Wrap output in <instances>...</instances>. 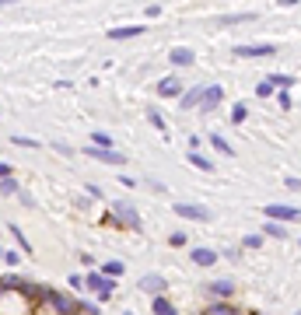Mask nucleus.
Here are the masks:
<instances>
[{
    "label": "nucleus",
    "mask_w": 301,
    "mask_h": 315,
    "mask_svg": "<svg viewBox=\"0 0 301 315\" xmlns=\"http://www.w3.org/2000/svg\"><path fill=\"white\" fill-rule=\"evenodd\" d=\"M11 144H18V147H39V140H32V137H11Z\"/></svg>",
    "instance_id": "c756f323"
},
{
    "label": "nucleus",
    "mask_w": 301,
    "mask_h": 315,
    "mask_svg": "<svg viewBox=\"0 0 301 315\" xmlns=\"http://www.w3.org/2000/svg\"><path fill=\"white\" fill-rule=\"evenodd\" d=\"M284 182H287V189H294V193H298V189H301V179H291V175H287Z\"/></svg>",
    "instance_id": "e433bc0d"
},
{
    "label": "nucleus",
    "mask_w": 301,
    "mask_h": 315,
    "mask_svg": "<svg viewBox=\"0 0 301 315\" xmlns=\"http://www.w3.org/2000/svg\"><path fill=\"white\" fill-rule=\"evenodd\" d=\"M263 231H266L270 238H287V228H284V224H277V221H266V224H263Z\"/></svg>",
    "instance_id": "b1692460"
},
{
    "label": "nucleus",
    "mask_w": 301,
    "mask_h": 315,
    "mask_svg": "<svg viewBox=\"0 0 301 315\" xmlns=\"http://www.w3.org/2000/svg\"><path fill=\"white\" fill-rule=\"evenodd\" d=\"M102 273H105L109 280H116V277L123 273V263H105V266H102Z\"/></svg>",
    "instance_id": "cd10ccee"
},
{
    "label": "nucleus",
    "mask_w": 301,
    "mask_h": 315,
    "mask_svg": "<svg viewBox=\"0 0 301 315\" xmlns=\"http://www.w3.org/2000/svg\"><path fill=\"white\" fill-rule=\"evenodd\" d=\"M88 196H95V200H102L105 193H102V186H95V182H88Z\"/></svg>",
    "instance_id": "473e14b6"
},
{
    "label": "nucleus",
    "mask_w": 301,
    "mask_h": 315,
    "mask_svg": "<svg viewBox=\"0 0 301 315\" xmlns=\"http://www.w3.org/2000/svg\"><path fill=\"white\" fill-rule=\"evenodd\" d=\"M147 116H150V126H154V130H161V133H165V130H168V126H165V116H161V112H158V109H150Z\"/></svg>",
    "instance_id": "c85d7f7f"
},
{
    "label": "nucleus",
    "mask_w": 301,
    "mask_h": 315,
    "mask_svg": "<svg viewBox=\"0 0 301 315\" xmlns=\"http://www.w3.org/2000/svg\"><path fill=\"white\" fill-rule=\"evenodd\" d=\"M228 119H231V123H245V119H249V105H245V102H235V109H231Z\"/></svg>",
    "instance_id": "412c9836"
},
{
    "label": "nucleus",
    "mask_w": 301,
    "mask_h": 315,
    "mask_svg": "<svg viewBox=\"0 0 301 315\" xmlns=\"http://www.w3.org/2000/svg\"><path fill=\"white\" fill-rule=\"evenodd\" d=\"M193 263L196 266H210V263H217V252L207 249V245H200V249H193Z\"/></svg>",
    "instance_id": "4468645a"
},
{
    "label": "nucleus",
    "mask_w": 301,
    "mask_h": 315,
    "mask_svg": "<svg viewBox=\"0 0 301 315\" xmlns=\"http://www.w3.org/2000/svg\"><path fill=\"white\" fill-rule=\"evenodd\" d=\"M277 102H280V109H291V95H287V91H280V98H277Z\"/></svg>",
    "instance_id": "c9c22d12"
},
{
    "label": "nucleus",
    "mask_w": 301,
    "mask_h": 315,
    "mask_svg": "<svg viewBox=\"0 0 301 315\" xmlns=\"http://www.w3.org/2000/svg\"><path fill=\"white\" fill-rule=\"evenodd\" d=\"M46 301H49L60 315H77V308H81V301H74V298L63 294V291H46Z\"/></svg>",
    "instance_id": "f03ea898"
},
{
    "label": "nucleus",
    "mask_w": 301,
    "mask_h": 315,
    "mask_svg": "<svg viewBox=\"0 0 301 315\" xmlns=\"http://www.w3.org/2000/svg\"><path fill=\"white\" fill-rule=\"evenodd\" d=\"M203 315H238V312H235L228 301H214V305H207V312Z\"/></svg>",
    "instance_id": "aec40b11"
},
{
    "label": "nucleus",
    "mask_w": 301,
    "mask_h": 315,
    "mask_svg": "<svg viewBox=\"0 0 301 315\" xmlns=\"http://www.w3.org/2000/svg\"><path fill=\"white\" fill-rule=\"evenodd\" d=\"M252 91H256V98H270V95H273V84L263 77L259 84H256V88H252Z\"/></svg>",
    "instance_id": "a878e982"
},
{
    "label": "nucleus",
    "mask_w": 301,
    "mask_h": 315,
    "mask_svg": "<svg viewBox=\"0 0 301 315\" xmlns=\"http://www.w3.org/2000/svg\"><path fill=\"white\" fill-rule=\"evenodd\" d=\"M0 179H11V165L7 161H0Z\"/></svg>",
    "instance_id": "4c0bfd02"
},
{
    "label": "nucleus",
    "mask_w": 301,
    "mask_h": 315,
    "mask_svg": "<svg viewBox=\"0 0 301 315\" xmlns=\"http://www.w3.org/2000/svg\"><path fill=\"white\" fill-rule=\"evenodd\" d=\"M11 235L18 238V245H21V249H25V252H32V245H28V238L21 235V228H11Z\"/></svg>",
    "instance_id": "2f4dec72"
},
{
    "label": "nucleus",
    "mask_w": 301,
    "mask_h": 315,
    "mask_svg": "<svg viewBox=\"0 0 301 315\" xmlns=\"http://www.w3.org/2000/svg\"><path fill=\"white\" fill-rule=\"evenodd\" d=\"M25 287V280L18 277V273H7V277H0V291H21Z\"/></svg>",
    "instance_id": "f3484780"
},
{
    "label": "nucleus",
    "mask_w": 301,
    "mask_h": 315,
    "mask_svg": "<svg viewBox=\"0 0 301 315\" xmlns=\"http://www.w3.org/2000/svg\"><path fill=\"white\" fill-rule=\"evenodd\" d=\"M266 217L270 221H301V207H284V203H270L266 207Z\"/></svg>",
    "instance_id": "39448f33"
},
{
    "label": "nucleus",
    "mask_w": 301,
    "mask_h": 315,
    "mask_svg": "<svg viewBox=\"0 0 301 315\" xmlns=\"http://www.w3.org/2000/svg\"><path fill=\"white\" fill-rule=\"evenodd\" d=\"M189 165H196L200 172H214V161H210V158H203L200 151H189Z\"/></svg>",
    "instance_id": "a211bd4d"
},
{
    "label": "nucleus",
    "mask_w": 301,
    "mask_h": 315,
    "mask_svg": "<svg viewBox=\"0 0 301 315\" xmlns=\"http://www.w3.org/2000/svg\"><path fill=\"white\" fill-rule=\"evenodd\" d=\"M277 46L270 42H259V46H235V56H273Z\"/></svg>",
    "instance_id": "9d476101"
},
{
    "label": "nucleus",
    "mask_w": 301,
    "mask_h": 315,
    "mask_svg": "<svg viewBox=\"0 0 301 315\" xmlns=\"http://www.w3.org/2000/svg\"><path fill=\"white\" fill-rule=\"evenodd\" d=\"M4 263H7V266H18L21 256H18V252H4Z\"/></svg>",
    "instance_id": "72a5a7b5"
},
{
    "label": "nucleus",
    "mask_w": 301,
    "mask_h": 315,
    "mask_svg": "<svg viewBox=\"0 0 301 315\" xmlns=\"http://www.w3.org/2000/svg\"><path fill=\"white\" fill-rule=\"evenodd\" d=\"M168 245H175V249H179V245H186V235H182V231H175V235L168 238Z\"/></svg>",
    "instance_id": "f704fd0d"
},
{
    "label": "nucleus",
    "mask_w": 301,
    "mask_h": 315,
    "mask_svg": "<svg viewBox=\"0 0 301 315\" xmlns=\"http://www.w3.org/2000/svg\"><path fill=\"white\" fill-rule=\"evenodd\" d=\"M140 32H144V25H123V28H112L109 39H112V42H123V39H137Z\"/></svg>",
    "instance_id": "ddd939ff"
},
{
    "label": "nucleus",
    "mask_w": 301,
    "mask_h": 315,
    "mask_svg": "<svg viewBox=\"0 0 301 315\" xmlns=\"http://www.w3.org/2000/svg\"><path fill=\"white\" fill-rule=\"evenodd\" d=\"M207 294L217 298V301H228V298H235V284L231 280H214V284H207Z\"/></svg>",
    "instance_id": "1a4fd4ad"
},
{
    "label": "nucleus",
    "mask_w": 301,
    "mask_h": 315,
    "mask_svg": "<svg viewBox=\"0 0 301 315\" xmlns=\"http://www.w3.org/2000/svg\"><path fill=\"white\" fill-rule=\"evenodd\" d=\"M150 312L154 315H175V308L168 305V298H154V301H150Z\"/></svg>",
    "instance_id": "6ab92c4d"
},
{
    "label": "nucleus",
    "mask_w": 301,
    "mask_h": 315,
    "mask_svg": "<svg viewBox=\"0 0 301 315\" xmlns=\"http://www.w3.org/2000/svg\"><path fill=\"white\" fill-rule=\"evenodd\" d=\"M221 98H224V88L221 84H210V88H203V98H200V116H210L217 105H221Z\"/></svg>",
    "instance_id": "7ed1b4c3"
},
{
    "label": "nucleus",
    "mask_w": 301,
    "mask_h": 315,
    "mask_svg": "<svg viewBox=\"0 0 301 315\" xmlns=\"http://www.w3.org/2000/svg\"><path fill=\"white\" fill-rule=\"evenodd\" d=\"M270 84H280V88H294V77H291V74H270Z\"/></svg>",
    "instance_id": "bb28decb"
},
{
    "label": "nucleus",
    "mask_w": 301,
    "mask_h": 315,
    "mask_svg": "<svg viewBox=\"0 0 301 315\" xmlns=\"http://www.w3.org/2000/svg\"><path fill=\"white\" fill-rule=\"evenodd\" d=\"M242 245H245V249H259V245H263V235H245Z\"/></svg>",
    "instance_id": "7c9ffc66"
},
{
    "label": "nucleus",
    "mask_w": 301,
    "mask_h": 315,
    "mask_svg": "<svg viewBox=\"0 0 301 315\" xmlns=\"http://www.w3.org/2000/svg\"><path fill=\"white\" fill-rule=\"evenodd\" d=\"M84 287H91V291H95V294H98V298L105 301V298H109V294L116 291V280H109L105 273H95V270H91V273L84 277Z\"/></svg>",
    "instance_id": "f257e3e1"
},
{
    "label": "nucleus",
    "mask_w": 301,
    "mask_h": 315,
    "mask_svg": "<svg viewBox=\"0 0 301 315\" xmlns=\"http://www.w3.org/2000/svg\"><path fill=\"white\" fill-rule=\"evenodd\" d=\"M84 154L88 158H95V161H105V165H123L126 161V154H119V151H102V147H84Z\"/></svg>",
    "instance_id": "0eeeda50"
},
{
    "label": "nucleus",
    "mask_w": 301,
    "mask_h": 315,
    "mask_svg": "<svg viewBox=\"0 0 301 315\" xmlns=\"http://www.w3.org/2000/svg\"><path fill=\"white\" fill-rule=\"evenodd\" d=\"M200 98H203V88H189V91H182L179 105L182 109H193V105H200Z\"/></svg>",
    "instance_id": "2eb2a0df"
},
{
    "label": "nucleus",
    "mask_w": 301,
    "mask_h": 315,
    "mask_svg": "<svg viewBox=\"0 0 301 315\" xmlns=\"http://www.w3.org/2000/svg\"><path fill=\"white\" fill-rule=\"evenodd\" d=\"M298 242H301V238H298Z\"/></svg>",
    "instance_id": "ea45409f"
},
{
    "label": "nucleus",
    "mask_w": 301,
    "mask_h": 315,
    "mask_svg": "<svg viewBox=\"0 0 301 315\" xmlns=\"http://www.w3.org/2000/svg\"><path fill=\"white\" fill-rule=\"evenodd\" d=\"M140 291L161 298V291H165V277H161V273H144V277H140Z\"/></svg>",
    "instance_id": "6e6552de"
},
{
    "label": "nucleus",
    "mask_w": 301,
    "mask_h": 315,
    "mask_svg": "<svg viewBox=\"0 0 301 315\" xmlns=\"http://www.w3.org/2000/svg\"><path fill=\"white\" fill-rule=\"evenodd\" d=\"M242 21H256V14L252 11H242V14H221L217 18V25H242Z\"/></svg>",
    "instance_id": "dca6fc26"
},
{
    "label": "nucleus",
    "mask_w": 301,
    "mask_h": 315,
    "mask_svg": "<svg viewBox=\"0 0 301 315\" xmlns=\"http://www.w3.org/2000/svg\"><path fill=\"white\" fill-rule=\"evenodd\" d=\"M175 214L186 217V221H210V210L200 207V203H175Z\"/></svg>",
    "instance_id": "423d86ee"
},
{
    "label": "nucleus",
    "mask_w": 301,
    "mask_h": 315,
    "mask_svg": "<svg viewBox=\"0 0 301 315\" xmlns=\"http://www.w3.org/2000/svg\"><path fill=\"white\" fill-rule=\"evenodd\" d=\"M158 95H161V98H182V84H179V77H165L161 84H158Z\"/></svg>",
    "instance_id": "f8f14e48"
},
{
    "label": "nucleus",
    "mask_w": 301,
    "mask_h": 315,
    "mask_svg": "<svg viewBox=\"0 0 301 315\" xmlns=\"http://www.w3.org/2000/svg\"><path fill=\"white\" fill-rule=\"evenodd\" d=\"M210 144H214V147H217V151H221V154H235V147H231V144H228L224 137H221V133H210Z\"/></svg>",
    "instance_id": "5701e85b"
},
{
    "label": "nucleus",
    "mask_w": 301,
    "mask_h": 315,
    "mask_svg": "<svg viewBox=\"0 0 301 315\" xmlns=\"http://www.w3.org/2000/svg\"><path fill=\"white\" fill-rule=\"evenodd\" d=\"M95 147H102V151H116V144H112V137H109L105 130H95Z\"/></svg>",
    "instance_id": "4be33fe9"
},
{
    "label": "nucleus",
    "mask_w": 301,
    "mask_h": 315,
    "mask_svg": "<svg viewBox=\"0 0 301 315\" xmlns=\"http://www.w3.org/2000/svg\"><path fill=\"white\" fill-rule=\"evenodd\" d=\"M123 315H133V312H123Z\"/></svg>",
    "instance_id": "58836bf2"
},
{
    "label": "nucleus",
    "mask_w": 301,
    "mask_h": 315,
    "mask_svg": "<svg viewBox=\"0 0 301 315\" xmlns=\"http://www.w3.org/2000/svg\"><path fill=\"white\" fill-rule=\"evenodd\" d=\"M168 63H175V67H193V63H196V56H193V49H189V46H175V49L168 53Z\"/></svg>",
    "instance_id": "9b49d317"
},
{
    "label": "nucleus",
    "mask_w": 301,
    "mask_h": 315,
    "mask_svg": "<svg viewBox=\"0 0 301 315\" xmlns=\"http://www.w3.org/2000/svg\"><path fill=\"white\" fill-rule=\"evenodd\" d=\"M112 210H116V217H119V221H123L126 228L140 231V224H144V221H140V214H137V210H133V207H130L126 200H116V203H112Z\"/></svg>",
    "instance_id": "20e7f679"
},
{
    "label": "nucleus",
    "mask_w": 301,
    "mask_h": 315,
    "mask_svg": "<svg viewBox=\"0 0 301 315\" xmlns=\"http://www.w3.org/2000/svg\"><path fill=\"white\" fill-rule=\"evenodd\" d=\"M14 193H21V186L14 179H0V196H14Z\"/></svg>",
    "instance_id": "393cba45"
}]
</instances>
